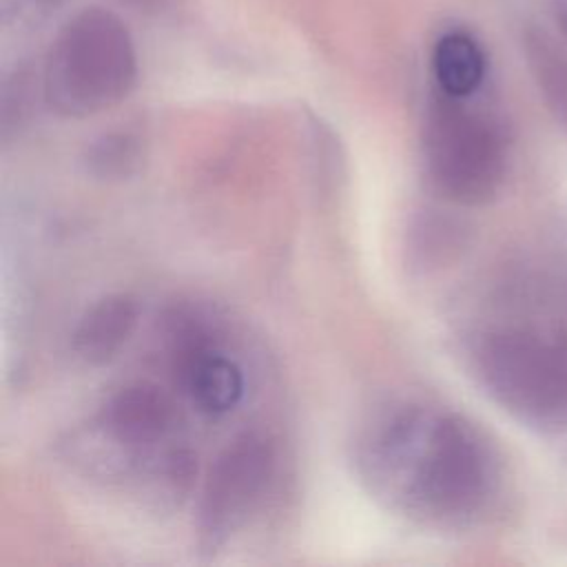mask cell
<instances>
[{"instance_id":"cell-1","label":"cell","mask_w":567,"mask_h":567,"mask_svg":"<svg viewBox=\"0 0 567 567\" xmlns=\"http://www.w3.org/2000/svg\"><path fill=\"white\" fill-rule=\"evenodd\" d=\"M354 467L368 492L427 525L474 516L494 483L487 441L461 414L419 401H392L361 425Z\"/></svg>"},{"instance_id":"cell-2","label":"cell","mask_w":567,"mask_h":567,"mask_svg":"<svg viewBox=\"0 0 567 567\" xmlns=\"http://www.w3.org/2000/svg\"><path fill=\"white\" fill-rule=\"evenodd\" d=\"M137 82V51L122 18L104 7L71 16L53 38L42 93L60 117H89L120 104Z\"/></svg>"},{"instance_id":"cell-3","label":"cell","mask_w":567,"mask_h":567,"mask_svg":"<svg viewBox=\"0 0 567 567\" xmlns=\"http://www.w3.org/2000/svg\"><path fill=\"white\" fill-rule=\"evenodd\" d=\"M436 89L423 131V162L432 186L450 202L481 206L494 199L505 177V142L496 124Z\"/></svg>"},{"instance_id":"cell-4","label":"cell","mask_w":567,"mask_h":567,"mask_svg":"<svg viewBox=\"0 0 567 567\" xmlns=\"http://www.w3.org/2000/svg\"><path fill=\"white\" fill-rule=\"evenodd\" d=\"M474 370L487 394L518 419L567 416V350L540 334L505 328L474 348Z\"/></svg>"},{"instance_id":"cell-5","label":"cell","mask_w":567,"mask_h":567,"mask_svg":"<svg viewBox=\"0 0 567 567\" xmlns=\"http://www.w3.org/2000/svg\"><path fill=\"white\" fill-rule=\"evenodd\" d=\"M277 470L272 441L261 432L235 436L213 461L197 503V540L215 551L261 505Z\"/></svg>"},{"instance_id":"cell-6","label":"cell","mask_w":567,"mask_h":567,"mask_svg":"<svg viewBox=\"0 0 567 567\" xmlns=\"http://www.w3.org/2000/svg\"><path fill=\"white\" fill-rule=\"evenodd\" d=\"M175 410L168 394L146 381L117 388L97 412V425L117 445L137 450L162 441L173 427Z\"/></svg>"},{"instance_id":"cell-7","label":"cell","mask_w":567,"mask_h":567,"mask_svg":"<svg viewBox=\"0 0 567 567\" xmlns=\"http://www.w3.org/2000/svg\"><path fill=\"white\" fill-rule=\"evenodd\" d=\"M140 308L128 292H109L93 301L71 332V350L86 365H104L117 357L137 328Z\"/></svg>"},{"instance_id":"cell-8","label":"cell","mask_w":567,"mask_h":567,"mask_svg":"<svg viewBox=\"0 0 567 567\" xmlns=\"http://www.w3.org/2000/svg\"><path fill=\"white\" fill-rule=\"evenodd\" d=\"M432 73L441 93L470 97L485 78V53L467 31H445L432 49Z\"/></svg>"},{"instance_id":"cell-9","label":"cell","mask_w":567,"mask_h":567,"mask_svg":"<svg viewBox=\"0 0 567 567\" xmlns=\"http://www.w3.org/2000/svg\"><path fill=\"white\" fill-rule=\"evenodd\" d=\"M144 157V146L131 131H109L91 142L86 148V171L100 179L131 177Z\"/></svg>"},{"instance_id":"cell-10","label":"cell","mask_w":567,"mask_h":567,"mask_svg":"<svg viewBox=\"0 0 567 567\" xmlns=\"http://www.w3.org/2000/svg\"><path fill=\"white\" fill-rule=\"evenodd\" d=\"M527 60L538 89L554 111V115L567 126V55L556 51L540 33L527 38Z\"/></svg>"},{"instance_id":"cell-11","label":"cell","mask_w":567,"mask_h":567,"mask_svg":"<svg viewBox=\"0 0 567 567\" xmlns=\"http://www.w3.org/2000/svg\"><path fill=\"white\" fill-rule=\"evenodd\" d=\"M137 11H162L171 0H120Z\"/></svg>"},{"instance_id":"cell-12","label":"cell","mask_w":567,"mask_h":567,"mask_svg":"<svg viewBox=\"0 0 567 567\" xmlns=\"http://www.w3.org/2000/svg\"><path fill=\"white\" fill-rule=\"evenodd\" d=\"M24 4H29L31 9L40 11V13H49V11H55L60 9L66 0H22Z\"/></svg>"}]
</instances>
